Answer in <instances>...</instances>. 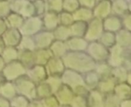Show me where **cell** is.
Wrapping results in <instances>:
<instances>
[{
  "instance_id": "6da1fadb",
  "label": "cell",
  "mask_w": 131,
  "mask_h": 107,
  "mask_svg": "<svg viewBox=\"0 0 131 107\" xmlns=\"http://www.w3.org/2000/svg\"><path fill=\"white\" fill-rule=\"evenodd\" d=\"M43 28L41 17L38 15H33L26 19H24L23 23L18 29L21 35L32 36L39 32Z\"/></svg>"
},
{
  "instance_id": "7a4b0ae2",
  "label": "cell",
  "mask_w": 131,
  "mask_h": 107,
  "mask_svg": "<svg viewBox=\"0 0 131 107\" xmlns=\"http://www.w3.org/2000/svg\"><path fill=\"white\" fill-rule=\"evenodd\" d=\"M10 8L24 19L35 15L33 2L29 0H13L10 2Z\"/></svg>"
},
{
  "instance_id": "3957f363",
  "label": "cell",
  "mask_w": 131,
  "mask_h": 107,
  "mask_svg": "<svg viewBox=\"0 0 131 107\" xmlns=\"http://www.w3.org/2000/svg\"><path fill=\"white\" fill-rule=\"evenodd\" d=\"M104 31L102 19L94 17L88 22L87 29L84 35L85 39L87 41L94 42L100 39Z\"/></svg>"
},
{
  "instance_id": "277c9868",
  "label": "cell",
  "mask_w": 131,
  "mask_h": 107,
  "mask_svg": "<svg viewBox=\"0 0 131 107\" xmlns=\"http://www.w3.org/2000/svg\"><path fill=\"white\" fill-rule=\"evenodd\" d=\"M93 15L94 18L104 19L111 13V0H101L96 2L92 8Z\"/></svg>"
},
{
  "instance_id": "5b68a950",
  "label": "cell",
  "mask_w": 131,
  "mask_h": 107,
  "mask_svg": "<svg viewBox=\"0 0 131 107\" xmlns=\"http://www.w3.org/2000/svg\"><path fill=\"white\" fill-rule=\"evenodd\" d=\"M87 48L88 49V56L92 59L104 60L109 56L107 48L96 41L91 42V44L88 45Z\"/></svg>"
},
{
  "instance_id": "8992f818",
  "label": "cell",
  "mask_w": 131,
  "mask_h": 107,
  "mask_svg": "<svg viewBox=\"0 0 131 107\" xmlns=\"http://www.w3.org/2000/svg\"><path fill=\"white\" fill-rule=\"evenodd\" d=\"M33 39L35 41V46L40 49H46L47 47L50 46L54 40L53 32L51 31L48 30H41L39 32L35 35V37Z\"/></svg>"
},
{
  "instance_id": "52a82bcc",
  "label": "cell",
  "mask_w": 131,
  "mask_h": 107,
  "mask_svg": "<svg viewBox=\"0 0 131 107\" xmlns=\"http://www.w3.org/2000/svg\"><path fill=\"white\" fill-rule=\"evenodd\" d=\"M102 22L104 30L107 32L116 33L117 32L122 29L121 17L113 14H111L105 19H102Z\"/></svg>"
},
{
  "instance_id": "ba28073f",
  "label": "cell",
  "mask_w": 131,
  "mask_h": 107,
  "mask_svg": "<svg viewBox=\"0 0 131 107\" xmlns=\"http://www.w3.org/2000/svg\"><path fill=\"white\" fill-rule=\"evenodd\" d=\"M21 38V35L18 31V29H16L8 28L6 31L2 35V39L5 46H12V47L18 45Z\"/></svg>"
},
{
  "instance_id": "9c48e42d",
  "label": "cell",
  "mask_w": 131,
  "mask_h": 107,
  "mask_svg": "<svg viewBox=\"0 0 131 107\" xmlns=\"http://www.w3.org/2000/svg\"><path fill=\"white\" fill-rule=\"evenodd\" d=\"M41 17L42 21V25L45 29V30L52 32L59 25L58 13L51 11H46Z\"/></svg>"
},
{
  "instance_id": "30bf717a",
  "label": "cell",
  "mask_w": 131,
  "mask_h": 107,
  "mask_svg": "<svg viewBox=\"0 0 131 107\" xmlns=\"http://www.w3.org/2000/svg\"><path fill=\"white\" fill-rule=\"evenodd\" d=\"M130 12L127 0H111V13L119 17Z\"/></svg>"
},
{
  "instance_id": "8fae6325",
  "label": "cell",
  "mask_w": 131,
  "mask_h": 107,
  "mask_svg": "<svg viewBox=\"0 0 131 107\" xmlns=\"http://www.w3.org/2000/svg\"><path fill=\"white\" fill-rule=\"evenodd\" d=\"M74 21H81L88 22L94 18L92 8H89L84 6H80L76 11L72 13Z\"/></svg>"
},
{
  "instance_id": "7c38bea8",
  "label": "cell",
  "mask_w": 131,
  "mask_h": 107,
  "mask_svg": "<svg viewBox=\"0 0 131 107\" xmlns=\"http://www.w3.org/2000/svg\"><path fill=\"white\" fill-rule=\"evenodd\" d=\"M88 22L74 21L71 25H70L69 30L71 33V37H84Z\"/></svg>"
},
{
  "instance_id": "4fadbf2b",
  "label": "cell",
  "mask_w": 131,
  "mask_h": 107,
  "mask_svg": "<svg viewBox=\"0 0 131 107\" xmlns=\"http://www.w3.org/2000/svg\"><path fill=\"white\" fill-rule=\"evenodd\" d=\"M4 19L8 28L16 29H18L21 27L24 21V18L12 12H11Z\"/></svg>"
},
{
  "instance_id": "5bb4252c",
  "label": "cell",
  "mask_w": 131,
  "mask_h": 107,
  "mask_svg": "<svg viewBox=\"0 0 131 107\" xmlns=\"http://www.w3.org/2000/svg\"><path fill=\"white\" fill-rule=\"evenodd\" d=\"M116 43L123 47L130 45V32L125 29H121L115 33Z\"/></svg>"
},
{
  "instance_id": "9a60e30c",
  "label": "cell",
  "mask_w": 131,
  "mask_h": 107,
  "mask_svg": "<svg viewBox=\"0 0 131 107\" xmlns=\"http://www.w3.org/2000/svg\"><path fill=\"white\" fill-rule=\"evenodd\" d=\"M54 39L59 41H65L68 40L71 37V33L68 26H64L61 25H58V27L52 31Z\"/></svg>"
},
{
  "instance_id": "2e32d148",
  "label": "cell",
  "mask_w": 131,
  "mask_h": 107,
  "mask_svg": "<svg viewBox=\"0 0 131 107\" xmlns=\"http://www.w3.org/2000/svg\"><path fill=\"white\" fill-rule=\"evenodd\" d=\"M99 40H100V43L102 44L106 48L107 47L114 46V44L116 43V41H115V33H113V32H111L104 31V32L101 35Z\"/></svg>"
},
{
  "instance_id": "e0dca14e",
  "label": "cell",
  "mask_w": 131,
  "mask_h": 107,
  "mask_svg": "<svg viewBox=\"0 0 131 107\" xmlns=\"http://www.w3.org/2000/svg\"><path fill=\"white\" fill-rule=\"evenodd\" d=\"M47 11H51L55 13H60L63 11V0H45Z\"/></svg>"
},
{
  "instance_id": "ac0fdd59",
  "label": "cell",
  "mask_w": 131,
  "mask_h": 107,
  "mask_svg": "<svg viewBox=\"0 0 131 107\" xmlns=\"http://www.w3.org/2000/svg\"><path fill=\"white\" fill-rule=\"evenodd\" d=\"M74 22L72 13L61 11L60 13H58V22L59 25H64V26H69Z\"/></svg>"
},
{
  "instance_id": "d6986e66",
  "label": "cell",
  "mask_w": 131,
  "mask_h": 107,
  "mask_svg": "<svg viewBox=\"0 0 131 107\" xmlns=\"http://www.w3.org/2000/svg\"><path fill=\"white\" fill-rule=\"evenodd\" d=\"M62 7L63 11L73 13L80 7V4L77 0H63Z\"/></svg>"
},
{
  "instance_id": "ffe728a7",
  "label": "cell",
  "mask_w": 131,
  "mask_h": 107,
  "mask_svg": "<svg viewBox=\"0 0 131 107\" xmlns=\"http://www.w3.org/2000/svg\"><path fill=\"white\" fill-rule=\"evenodd\" d=\"M32 2H33L34 8H35V15L41 16L47 11L45 0H35Z\"/></svg>"
},
{
  "instance_id": "44dd1931",
  "label": "cell",
  "mask_w": 131,
  "mask_h": 107,
  "mask_svg": "<svg viewBox=\"0 0 131 107\" xmlns=\"http://www.w3.org/2000/svg\"><path fill=\"white\" fill-rule=\"evenodd\" d=\"M10 12V2L5 0H0V19H5Z\"/></svg>"
},
{
  "instance_id": "7402d4cb",
  "label": "cell",
  "mask_w": 131,
  "mask_h": 107,
  "mask_svg": "<svg viewBox=\"0 0 131 107\" xmlns=\"http://www.w3.org/2000/svg\"><path fill=\"white\" fill-rule=\"evenodd\" d=\"M121 19L122 28L130 31V12L124 14L123 16L121 17Z\"/></svg>"
},
{
  "instance_id": "603a6c76",
  "label": "cell",
  "mask_w": 131,
  "mask_h": 107,
  "mask_svg": "<svg viewBox=\"0 0 131 107\" xmlns=\"http://www.w3.org/2000/svg\"><path fill=\"white\" fill-rule=\"evenodd\" d=\"M77 1L80 4V6H84L89 8H92L97 2L96 0H77Z\"/></svg>"
},
{
  "instance_id": "cb8c5ba5",
  "label": "cell",
  "mask_w": 131,
  "mask_h": 107,
  "mask_svg": "<svg viewBox=\"0 0 131 107\" xmlns=\"http://www.w3.org/2000/svg\"><path fill=\"white\" fill-rule=\"evenodd\" d=\"M7 29H8V27H7L5 19H0V36H2V35L6 31Z\"/></svg>"
},
{
  "instance_id": "d4e9b609",
  "label": "cell",
  "mask_w": 131,
  "mask_h": 107,
  "mask_svg": "<svg viewBox=\"0 0 131 107\" xmlns=\"http://www.w3.org/2000/svg\"><path fill=\"white\" fill-rule=\"evenodd\" d=\"M5 1H8V2H12L13 0H5Z\"/></svg>"
},
{
  "instance_id": "484cf974",
  "label": "cell",
  "mask_w": 131,
  "mask_h": 107,
  "mask_svg": "<svg viewBox=\"0 0 131 107\" xmlns=\"http://www.w3.org/2000/svg\"><path fill=\"white\" fill-rule=\"evenodd\" d=\"M29 1H31V2H33V1H35V0H29Z\"/></svg>"
},
{
  "instance_id": "4316f807",
  "label": "cell",
  "mask_w": 131,
  "mask_h": 107,
  "mask_svg": "<svg viewBox=\"0 0 131 107\" xmlns=\"http://www.w3.org/2000/svg\"><path fill=\"white\" fill-rule=\"evenodd\" d=\"M96 1H101V0H96Z\"/></svg>"
},
{
  "instance_id": "83f0119b",
  "label": "cell",
  "mask_w": 131,
  "mask_h": 107,
  "mask_svg": "<svg viewBox=\"0 0 131 107\" xmlns=\"http://www.w3.org/2000/svg\"></svg>"
}]
</instances>
